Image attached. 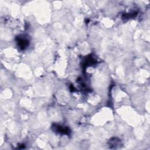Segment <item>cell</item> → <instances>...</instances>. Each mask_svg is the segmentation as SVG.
<instances>
[{
	"instance_id": "6da1fadb",
	"label": "cell",
	"mask_w": 150,
	"mask_h": 150,
	"mask_svg": "<svg viewBox=\"0 0 150 150\" xmlns=\"http://www.w3.org/2000/svg\"><path fill=\"white\" fill-rule=\"evenodd\" d=\"M52 129L54 131L57 132H59L60 134H66L69 135L70 133V130L69 128L67 127H63L61 125H58L57 124L53 125L52 126Z\"/></svg>"
},
{
	"instance_id": "7a4b0ae2",
	"label": "cell",
	"mask_w": 150,
	"mask_h": 150,
	"mask_svg": "<svg viewBox=\"0 0 150 150\" xmlns=\"http://www.w3.org/2000/svg\"><path fill=\"white\" fill-rule=\"evenodd\" d=\"M16 40L19 47L22 50H24L29 45V41L25 38H21L18 37L16 38Z\"/></svg>"
},
{
	"instance_id": "3957f363",
	"label": "cell",
	"mask_w": 150,
	"mask_h": 150,
	"mask_svg": "<svg viewBox=\"0 0 150 150\" xmlns=\"http://www.w3.org/2000/svg\"><path fill=\"white\" fill-rule=\"evenodd\" d=\"M95 62H96V60H94V58H93L91 57H88L86 59V60L84 61V65L85 66H87L94 64Z\"/></svg>"
}]
</instances>
